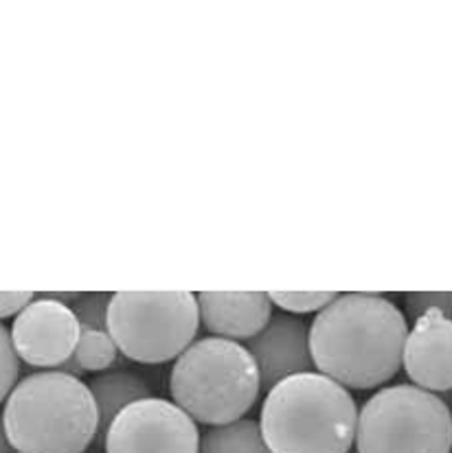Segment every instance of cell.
<instances>
[{
	"label": "cell",
	"mask_w": 452,
	"mask_h": 453,
	"mask_svg": "<svg viewBox=\"0 0 452 453\" xmlns=\"http://www.w3.org/2000/svg\"><path fill=\"white\" fill-rule=\"evenodd\" d=\"M409 320L380 294H336L310 325L316 372L347 390L385 386L402 368Z\"/></svg>",
	"instance_id": "1"
},
{
	"label": "cell",
	"mask_w": 452,
	"mask_h": 453,
	"mask_svg": "<svg viewBox=\"0 0 452 453\" xmlns=\"http://www.w3.org/2000/svg\"><path fill=\"white\" fill-rule=\"evenodd\" d=\"M356 425L352 392L316 371L279 381L261 405L260 427L272 453H349Z\"/></svg>",
	"instance_id": "2"
},
{
	"label": "cell",
	"mask_w": 452,
	"mask_h": 453,
	"mask_svg": "<svg viewBox=\"0 0 452 453\" xmlns=\"http://www.w3.org/2000/svg\"><path fill=\"white\" fill-rule=\"evenodd\" d=\"M3 423L16 453H84L99 434L89 383L62 371L20 379L4 401Z\"/></svg>",
	"instance_id": "3"
},
{
	"label": "cell",
	"mask_w": 452,
	"mask_h": 453,
	"mask_svg": "<svg viewBox=\"0 0 452 453\" xmlns=\"http://www.w3.org/2000/svg\"><path fill=\"white\" fill-rule=\"evenodd\" d=\"M255 359L239 342L207 335L174 359L169 395L196 423L215 427L244 418L260 399Z\"/></svg>",
	"instance_id": "4"
},
{
	"label": "cell",
	"mask_w": 452,
	"mask_h": 453,
	"mask_svg": "<svg viewBox=\"0 0 452 453\" xmlns=\"http://www.w3.org/2000/svg\"><path fill=\"white\" fill-rule=\"evenodd\" d=\"M356 453H450L452 410L413 383L385 386L358 410Z\"/></svg>",
	"instance_id": "5"
},
{
	"label": "cell",
	"mask_w": 452,
	"mask_h": 453,
	"mask_svg": "<svg viewBox=\"0 0 452 453\" xmlns=\"http://www.w3.org/2000/svg\"><path fill=\"white\" fill-rule=\"evenodd\" d=\"M198 329V300L189 291H117L110 300V337L136 364L174 362Z\"/></svg>",
	"instance_id": "6"
},
{
	"label": "cell",
	"mask_w": 452,
	"mask_h": 453,
	"mask_svg": "<svg viewBox=\"0 0 452 453\" xmlns=\"http://www.w3.org/2000/svg\"><path fill=\"white\" fill-rule=\"evenodd\" d=\"M200 429L174 401H136L121 410L104 438L105 453H198Z\"/></svg>",
	"instance_id": "7"
},
{
	"label": "cell",
	"mask_w": 452,
	"mask_h": 453,
	"mask_svg": "<svg viewBox=\"0 0 452 453\" xmlns=\"http://www.w3.org/2000/svg\"><path fill=\"white\" fill-rule=\"evenodd\" d=\"M9 333L27 366L58 371L75 355L82 326L68 304L40 296L13 318Z\"/></svg>",
	"instance_id": "8"
},
{
	"label": "cell",
	"mask_w": 452,
	"mask_h": 453,
	"mask_svg": "<svg viewBox=\"0 0 452 453\" xmlns=\"http://www.w3.org/2000/svg\"><path fill=\"white\" fill-rule=\"evenodd\" d=\"M244 346L255 359L261 390L266 392L284 379L316 371L310 349V325L290 313H272L269 325L244 342Z\"/></svg>",
	"instance_id": "9"
},
{
	"label": "cell",
	"mask_w": 452,
	"mask_h": 453,
	"mask_svg": "<svg viewBox=\"0 0 452 453\" xmlns=\"http://www.w3.org/2000/svg\"><path fill=\"white\" fill-rule=\"evenodd\" d=\"M402 368L413 386L433 392L452 390V320L426 311L413 320L404 342Z\"/></svg>",
	"instance_id": "10"
},
{
	"label": "cell",
	"mask_w": 452,
	"mask_h": 453,
	"mask_svg": "<svg viewBox=\"0 0 452 453\" xmlns=\"http://www.w3.org/2000/svg\"><path fill=\"white\" fill-rule=\"evenodd\" d=\"M200 325L211 335L248 342L269 325L272 303L261 291H200L196 296Z\"/></svg>",
	"instance_id": "11"
},
{
	"label": "cell",
	"mask_w": 452,
	"mask_h": 453,
	"mask_svg": "<svg viewBox=\"0 0 452 453\" xmlns=\"http://www.w3.org/2000/svg\"><path fill=\"white\" fill-rule=\"evenodd\" d=\"M89 390L92 399H95L97 416H99V434H97V438L101 442H104L105 432H108L114 416L126 410L128 405L152 396L147 383L130 371L99 372L89 381Z\"/></svg>",
	"instance_id": "12"
},
{
	"label": "cell",
	"mask_w": 452,
	"mask_h": 453,
	"mask_svg": "<svg viewBox=\"0 0 452 453\" xmlns=\"http://www.w3.org/2000/svg\"><path fill=\"white\" fill-rule=\"evenodd\" d=\"M198 453H272L264 441L260 420L239 418L233 423L207 427L200 434Z\"/></svg>",
	"instance_id": "13"
},
{
	"label": "cell",
	"mask_w": 452,
	"mask_h": 453,
	"mask_svg": "<svg viewBox=\"0 0 452 453\" xmlns=\"http://www.w3.org/2000/svg\"><path fill=\"white\" fill-rule=\"evenodd\" d=\"M119 349L108 331L82 329L75 349V362L84 372H105L117 362Z\"/></svg>",
	"instance_id": "14"
},
{
	"label": "cell",
	"mask_w": 452,
	"mask_h": 453,
	"mask_svg": "<svg viewBox=\"0 0 452 453\" xmlns=\"http://www.w3.org/2000/svg\"><path fill=\"white\" fill-rule=\"evenodd\" d=\"M272 307H279L290 316H306V313H318L323 307L336 298L334 291H270L269 294Z\"/></svg>",
	"instance_id": "15"
},
{
	"label": "cell",
	"mask_w": 452,
	"mask_h": 453,
	"mask_svg": "<svg viewBox=\"0 0 452 453\" xmlns=\"http://www.w3.org/2000/svg\"><path fill=\"white\" fill-rule=\"evenodd\" d=\"M113 294H80L71 303L73 313H75L77 322L82 329L90 331H108V309Z\"/></svg>",
	"instance_id": "16"
},
{
	"label": "cell",
	"mask_w": 452,
	"mask_h": 453,
	"mask_svg": "<svg viewBox=\"0 0 452 453\" xmlns=\"http://www.w3.org/2000/svg\"><path fill=\"white\" fill-rule=\"evenodd\" d=\"M404 309L410 320H417L426 311H440L452 320V291H413L404 298Z\"/></svg>",
	"instance_id": "17"
},
{
	"label": "cell",
	"mask_w": 452,
	"mask_h": 453,
	"mask_svg": "<svg viewBox=\"0 0 452 453\" xmlns=\"http://www.w3.org/2000/svg\"><path fill=\"white\" fill-rule=\"evenodd\" d=\"M20 359H18L16 349H13L12 333L7 326L0 325V403L7 401L12 390L18 383V374H20Z\"/></svg>",
	"instance_id": "18"
},
{
	"label": "cell",
	"mask_w": 452,
	"mask_h": 453,
	"mask_svg": "<svg viewBox=\"0 0 452 453\" xmlns=\"http://www.w3.org/2000/svg\"><path fill=\"white\" fill-rule=\"evenodd\" d=\"M34 298L31 291H0V320L18 316Z\"/></svg>",
	"instance_id": "19"
},
{
	"label": "cell",
	"mask_w": 452,
	"mask_h": 453,
	"mask_svg": "<svg viewBox=\"0 0 452 453\" xmlns=\"http://www.w3.org/2000/svg\"><path fill=\"white\" fill-rule=\"evenodd\" d=\"M0 453H16V451H13V447L9 445V441H7V432H4L3 414H0Z\"/></svg>",
	"instance_id": "20"
},
{
	"label": "cell",
	"mask_w": 452,
	"mask_h": 453,
	"mask_svg": "<svg viewBox=\"0 0 452 453\" xmlns=\"http://www.w3.org/2000/svg\"><path fill=\"white\" fill-rule=\"evenodd\" d=\"M349 453H356V449H352V451H349Z\"/></svg>",
	"instance_id": "21"
}]
</instances>
